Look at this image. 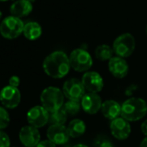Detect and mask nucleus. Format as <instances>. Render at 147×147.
Instances as JSON below:
<instances>
[{
  "label": "nucleus",
  "instance_id": "9d476101",
  "mask_svg": "<svg viewBox=\"0 0 147 147\" xmlns=\"http://www.w3.org/2000/svg\"><path fill=\"white\" fill-rule=\"evenodd\" d=\"M82 82L85 89L88 93L93 94L100 93L104 87V82L101 76L94 71L86 72L82 78Z\"/></svg>",
  "mask_w": 147,
  "mask_h": 147
},
{
  "label": "nucleus",
  "instance_id": "39448f33",
  "mask_svg": "<svg viewBox=\"0 0 147 147\" xmlns=\"http://www.w3.org/2000/svg\"><path fill=\"white\" fill-rule=\"evenodd\" d=\"M68 57L71 67L76 72H88L93 66L92 56L83 49H74Z\"/></svg>",
  "mask_w": 147,
  "mask_h": 147
},
{
  "label": "nucleus",
  "instance_id": "a878e982",
  "mask_svg": "<svg viewBox=\"0 0 147 147\" xmlns=\"http://www.w3.org/2000/svg\"><path fill=\"white\" fill-rule=\"evenodd\" d=\"M20 85V79L18 76H12L10 79H9V86H11L13 88H18Z\"/></svg>",
  "mask_w": 147,
  "mask_h": 147
},
{
  "label": "nucleus",
  "instance_id": "72a5a7b5",
  "mask_svg": "<svg viewBox=\"0 0 147 147\" xmlns=\"http://www.w3.org/2000/svg\"><path fill=\"white\" fill-rule=\"evenodd\" d=\"M146 34H147V27H146Z\"/></svg>",
  "mask_w": 147,
  "mask_h": 147
},
{
  "label": "nucleus",
  "instance_id": "4468645a",
  "mask_svg": "<svg viewBox=\"0 0 147 147\" xmlns=\"http://www.w3.org/2000/svg\"><path fill=\"white\" fill-rule=\"evenodd\" d=\"M102 100L98 94L88 93L81 100V105L85 113L88 114H95L100 109L102 106Z\"/></svg>",
  "mask_w": 147,
  "mask_h": 147
},
{
  "label": "nucleus",
  "instance_id": "393cba45",
  "mask_svg": "<svg viewBox=\"0 0 147 147\" xmlns=\"http://www.w3.org/2000/svg\"><path fill=\"white\" fill-rule=\"evenodd\" d=\"M94 147H114L113 144L104 138H99L94 142Z\"/></svg>",
  "mask_w": 147,
  "mask_h": 147
},
{
  "label": "nucleus",
  "instance_id": "0eeeda50",
  "mask_svg": "<svg viewBox=\"0 0 147 147\" xmlns=\"http://www.w3.org/2000/svg\"><path fill=\"white\" fill-rule=\"evenodd\" d=\"M62 92L64 96L70 100L81 101L86 94V89L82 81L76 78H71L66 81L62 87Z\"/></svg>",
  "mask_w": 147,
  "mask_h": 147
},
{
  "label": "nucleus",
  "instance_id": "f3484780",
  "mask_svg": "<svg viewBox=\"0 0 147 147\" xmlns=\"http://www.w3.org/2000/svg\"><path fill=\"white\" fill-rule=\"evenodd\" d=\"M100 110L103 116L110 120H113L121 115V106L113 100H108L103 102Z\"/></svg>",
  "mask_w": 147,
  "mask_h": 147
},
{
  "label": "nucleus",
  "instance_id": "bb28decb",
  "mask_svg": "<svg viewBox=\"0 0 147 147\" xmlns=\"http://www.w3.org/2000/svg\"><path fill=\"white\" fill-rule=\"evenodd\" d=\"M55 145H56V144H54L53 142H51L50 140L46 139V140L40 141L39 144L36 145V147H56Z\"/></svg>",
  "mask_w": 147,
  "mask_h": 147
},
{
  "label": "nucleus",
  "instance_id": "6e6552de",
  "mask_svg": "<svg viewBox=\"0 0 147 147\" xmlns=\"http://www.w3.org/2000/svg\"><path fill=\"white\" fill-rule=\"evenodd\" d=\"M0 102L4 107L13 109L21 102V93L18 88L6 86L0 91Z\"/></svg>",
  "mask_w": 147,
  "mask_h": 147
},
{
  "label": "nucleus",
  "instance_id": "6ab92c4d",
  "mask_svg": "<svg viewBox=\"0 0 147 147\" xmlns=\"http://www.w3.org/2000/svg\"><path fill=\"white\" fill-rule=\"evenodd\" d=\"M67 131L71 138H79L82 136L86 131V124L83 120L75 119L70 121L67 125Z\"/></svg>",
  "mask_w": 147,
  "mask_h": 147
},
{
  "label": "nucleus",
  "instance_id": "f03ea898",
  "mask_svg": "<svg viewBox=\"0 0 147 147\" xmlns=\"http://www.w3.org/2000/svg\"><path fill=\"white\" fill-rule=\"evenodd\" d=\"M147 114V103L141 98H129L121 105V117L129 122H135Z\"/></svg>",
  "mask_w": 147,
  "mask_h": 147
},
{
  "label": "nucleus",
  "instance_id": "7ed1b4c3",
  "mask_svg": "<svg viewBox=\"0 0 147 147\" xmlns=\"http://www.w3.org/2000/svg\"><path fill=\"white\" fill-rule=\"evenodd\" d=\"M63 92L55 87H49L41 94L40 100L42 106L50 113L60 110L64 105Z\"/></svg>",
  "mask_w": 147,
  "mask_h": 147
},
{
  "label": "nucleus",
  "instance_id": "c85d7f7f",
  "mask_svg": "<svg viewBox=\"0 0 147 147\" xmlns=\"http://www.w3.org/2000/svg\"><path fill=\"white\" fill-rule=\"evenodd\" d=\"M139 147H147V137H145L140 143Z\"/></svg>",
  "mask_w": 147,
  "mask_h": 147
},
{
  "label": "nucleus",
  "instance_id": "f257e3e1",
  "mask_svg": "<svg viewBox=\"0 0 147 147\" xmlns=\"http://www.w3.org/2000/svg\"><path fill=\"white\" fill-rule=\"evenodd\" d=\"M42 67L47 76L54 79H61L70 70L69 57L63 51H54L43 61Z\"/></svg>",
  "mask_w": 147,
  "mask_h": 147
},
{
  "label": "nucleus",
  "instance_id": "473e14b6",
  "mask_svg": "<svg viewBox=\"0 0 147 147\" xmlns=\"http://www.w3.org/2000/svg\"><path fill=\"white\" fill-rule=\"evenodd\" d=\"M28 1H30V3H33V2H35V1H36V0H28Z\"/></svg>",
  "mask_w": 147,
  "mask_h": 147
},
{
  "label": "nucleus",
  "instance_id": "f8f14e48",
  "mask_svg": "<svg viewBox=\"0 0 147 147\" xmlns=\"http://www.w3.org/2000/svg\"><path fill=\"white\" fill-rule=\"evenodd\" d=\"M131 130L129 121L125 120L122 117H119L112 120L110 124V131L112 135L119 140L126 139L131 134Z\"/></svg>",
  "mask_w": 147,
  "mask_h": 147
},
{
  "label": "nucleus",
  "instance_id": "7c9ffc66",
  "mask_svg": "<svg viewBox=\"0 0 147 147\" xmlns=\"http://www.w3.org/2000/svg\"><path fill=\"white\" fill-rule=\"evenodd\" d=\"M2 17H3V13L1 12V11H0V19L2 18Z\"/></svg>",
  "mask_w": 147,
  "mask_h": 147
},
{
  "label": "nucleus",
  "instance_id": "cd10ccee",
  "mask_svg": "<svg viewBox=\"0 0 147 147\" xmlns=\"http://www.w3.org/2000/svg\"><path fill=\"white\" fill-rule=\"evenodd\" d=\"M141 131L144 136L147 137V119H145L142 124H141Z\"/></svg>",
  "mask_w": 147,
  "mask_h": 147
},
{
  "label": "nucleus",
  "instance_id": "ddd939ff",
  "mask_svg": "<svg viewBox=\"0 0 147 147\" xmlns=\"http://www.w3.org/2000/svg\"><path fill=\"white\" fill-rule=\"evenodd\" d=\"M69 133L65 125H51L47 130V138L55 144H64L69 139Z\"/></svg>",
  "mask_w": 147,
  "mask_h": 147
},
{
  "label": "nucleus",
  "instance_id": "20e7f679",
  "mask_svg": "<svg viewBox=\"0 0 147 147\" xmlns=\"http://www.w3.org/2000/svg\"><path fill=\"white\" fill-rule=\"evenodd\" d=\"M24 24L21 18L8 16L0 24V34L6 39L11 40L18 37L24 31Z\"/></svg>",
  "mask_w": 147,
  "mask_h": 147
},
{
  "label": "nucleus",
  "instance_id": "2eb2a0df",
  "mask_svg": "<svg viewBox=\"0 0 147 147\" xmlns=\"http://www.w3.org/2000/svg\"><path fill=\"white\" fill-rule=\"evenodd\" d=\"M108 69L115 78L123 79L127 76L129 66L124 58L114 56L108 61Z\"/></svg>",
  "mask_w": 147,
  "mask_h": 147
},
{
  "label": "nucleus",
  "instance_id": "1a4fd4ad",
  "mask_svg": "<svg viewBox=\"0 0 147 147\" xmlns=\"http://www.w3.org/2000/svg\"><path fill=\"white\" fill-rule=\"evenodd\" d=\"M27 120L30 125L41 128L46 125L49 120V113L42 106H36L27 113Z\"/></svg>",
  "mask_w": 147,
  "mask_h": 147
},
{
  "label": "nucleus",
  "instance_id": "2f4dec72",
  "mask_svg": "<svg viewBox=\"0 0 147 147\" xmlns=\"http://www.w3.org/2000/svg\"><path fill=\"white\" fill-rule=\"evenodd\" d=\"M6 1H10V0H0V2H6Z\"/></svg>",
  "mask_w": 147,
  "mask_h": 147
},
{
  "label": "nucleus",
  "instance_id": "412c9836",
  "mask_svg": "<svg viewBox=\"0 0 147 147\" xmlns=\"http://www.w3.org/2000/svg\"><path fill=\"white\" fill-rule=\"evenodd\" d=\"M81 107H82L81 101L68 100L67 102L64 103V105H63L61 109L67 113V116L68 115L69 116H75V115H76L80 112Z\"/></svg>",
  "mask_w": 147,
  "mask_h": 147
},
{
  "label": "nucleus",
  "instance_id": "5701e85b",
  "mask_svg": "<svg viewBox=\"0 0 147 147\" xmlns=\"http://www.w3.org/2000/svg\"><path fill=\"white\" fill-rule=\"evenodd\" d=\"M11 121L10 114L4 107H0V130L5 129Z\"/></svg>",
  "mask_w": 147,
  "mask_h": 147
},
{
  "label": "nucleus",
  "instance_id": "a211bd4d",
  "mask_svg": "<svg viewBox=\"0 0 147 147\" xmlns=\"http://www.w3.org/2000/svg\"><path fill=\"white\" fill-rule=\"evenodd\" d=\"M42 33L41 25L36 22H29L24 24L23 34L30 41L38 39Z\"/></svg>",
  "mask_w": 147,
  "mask_h": 147
},
{
  "label": "nucleus",
  "instance_id": "9b49d317",
  "mask_svg": "<svg viewBox=\"0 0 147 147\" xmlns=\"http://www.w3.org/2000/svg\"><path fill=\"white\" fill-rule=\"evenodd\" d=\"M19 139L25 147H36L41 141V135L37 128L25 125L19 131Z\"/></svg>",
  "mask_w": 147,
  "mask_h": 147
},
{
  "label": "nucleus",
  "instance_id": "423d86ee",
  "mask_svg": "<svg viewBox=\"0 0 147 147\" xmlns=\"http://www.w3.org/2000/svg\"><path fill=\"white\" fill-rule=\"evenodd\" d=\"M135 47V38L130 33H124L119 36L113 44V49L116 55L124 59L129 57L133 53Z\"/></svg>",
  "mask_w": 147,
  "mask_h": 147
},
{
  "label": "nucleus",
  "instance_id": "dca6fc26",
  "mask_svg": "<svg viewBox=\"0 0 147 147\" xmlns=\"http://www.w3.org/2000/svg\"><path fill=\"white\" fill-rule=\"evenodd\" d=\"M33 11L32 3L28 0H17L10 7V12L11 16L18 18L27 17Z\"/></svg>",
  "mask_w": 147,
  "mask_h": 147
},
{
  "label": "nucleus",
  "instance_id": "4be33fe9",
  "mask_svg": "<svg viewBox=\"0 0 147 147\" xmlns=\"http://www.w3.org/2000/svg\"><path fill=\"white\" fill-rule=\"evenodd\" d=\"M67 119V113L62 110H57L55 112L49 113V122L51 125H64Z\"/></svg>",
  "mask_w": 147,
  "mask_h": 147
},
{
  "label": "nucleus",
  "instance_id": "b1692460",
  "mask_svg": "<svg viewBox=\"0 0 147 147\" xmlns=\"http://www.w3.org/2000/svg\"><path fill=\"white\" fill-rule=\"evenodd\" d=\"M0 147H11L10 137L3 130H0Z\"/></svg>",
  "mask_w": 147,
  "mask_h": 147
},
{
  "label": "nucleus",
  "instance_id": "c756f323",
  "mask_svg": "<svg viewBox=\"0 0 147 147\" xmlns=\"http://www.w3.org/2000/svg\"><path fill=\"white\" fill-rule=\"evenodd\" d=\"M73 147H88V146H87V145H85L83 144H77L76 145H74Z\"/></svg>",
  "mask_w": 147,
  "mask_h": 147
},
{
  "label": "nucleus",
  "instance_id": "aec40b11",
  "mask_svg": "<svg viewBox=\"0 0 147 147\" xmlns=\"http://www.w3.org/2000/svg\"><path fill=\"white\" fill-rule=\"evenodd\" d=\"M95 56L97 59H99L100 61H110L113 56V48H111L109 45L107 44H101L99 45L96 49H95Z\"/></svg>",
  "mask_w": 147,
  "mask_h": 147
}]
</instances>
